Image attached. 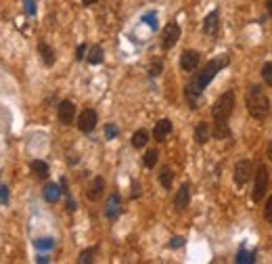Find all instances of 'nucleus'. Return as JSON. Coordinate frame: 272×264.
Returning a JSON list of instances; mask_svg holds the SVG:
<instances>
[{
  "label": "nucleus",
  "instance_id": "26",
  "mask_svg": "<svg viewBox=\"0 0 272 264\" xmlns=\"http://www.w3.org/2000/svg\"><path fill=\"white\" fill-rule=\"evenodd\" d=\"M262 78H264V82H266L268 86H272V61L264 63V67H262Z\"/></svg>",
  "mask_w": 272,
  "mask_h": 264
},
{
  "label": "nucleus",
  "instance_id": "33",
  "mask_svg": "<svg viewBox=\"0 0 272 264\" xmlns=\"http://www.w3.org/2000/svg\"><path fill=\"white\" fill-rule=\"evenodd\" d=\"M25 11H27V15H34L36 13V2L34 0H25Z\"/></svg>",
  "mask_w": 272,
  "mask_h": 264
},
{
  "label": "nucleus",
  "instance_id": "24",
  "mask_svg": "<svg viewBox=\"0 0 272 264\" xmlns=\"http://www.w3.org/2000/svg\"><path fill=\"white\" fill-rule=\"evenodd\" d=\"M94 254H96V247H88V249H84V252L80 254L78 262H80V264H88V262H92V260H94Z\"/></svg>",
  "mask_w": 272,
  "mask_h": 264
},
{
  "label": "nucleus",
  "instance_id": "5",
  "mask_svg": "<svg viewBox=\"0 0 272 264\" xmlns=\"http://www.w3.org/2000/svg\"><path fill=\"white\" fill-rule=\"evenodd\" d=\"M178 40H180V25L176 21L167 23L163 27V34H162V48H163V51H170V48L176 44Z\"/></svg>",
  "mask_w": 272,
  "mask_h": 264
},
{
  "label": "nucleus",
  "instance_id": "16",
  "mask_svg": "<svg viewBox=\"0 0 272 264\" xmlns=\"http://www.w3.org/2000/svg\"><path fill=\"white\" fill-rule=\"evenodd\" d=\"M209 136H212V128H209L207 122H199L197 128H195V141L199 145H205L209 141Z\"/></svg>",
  "mask_w": 272,
  "mask_h": 264
},
{
  "label": "nucleus",
  "instance_id": "6",
  "mask_svg": "<svg viewBox=\"0 0 272 264\" xmlns=\"http://www.w3.org/2000/svg\"><path fill=\"white\" fill-rule=\"evenodd\" d=\"M96 120H99V115H96V111L94 109H84L80 117H78V128L82 132H92L94 126H96Z\"/></svg>",
  "mask_w": 272,
  "mask_h": 264
},
{
  "label": "nucleus",
  "instance_id": "19",
  "mask_svg": "<svg viewBox=\"0 0 272 264\" xmlns=\"http://www.w3.org/2000/svg\"><path fill=\"white\" fill-rule=\"evenodd\" d=\"M30 168L38 178H48V172H51L48 170V164L42 162V159H34V162L30 164Z\"/></svg>",
  "mask_w": 272,
  "mask_h": 264
},
{
  "label": "nucleus",
  "instance_id": "30",
  "mask_svg": "<svg viewBox=\"0 0 272 264\" xmlns=\"http://www.w3.org/2000/svg\"><path fill=\"white\" fill-rule=\"evenodd\" d=\"M117 134H120V130H117L115 124H107V126H105V136L107 138H115Z\"/></svg>",
  "mask_w": 272,
  "mask_h": 264
},
{
  "label": "nucleus",
  "instance_id": "23",
  "mask_svg": "<svg viewBox=\"0 0 272 264\" xmlns=\"http://www.w3.org/2000/svg\"><path fill=\"white\" fill-rule=\"evenodd\" d=\"M157 157H159L157 149H149V151H146V153H145V159H143V162H145V166H146V168H153V166L157 164Z\"/></svg>",
  "mask_w": 272,
  "mask_h": 264
},
{
  "label": "nucleus",
  "instance_id": "38",
  "mask_svg": "<svg viewBox=\"0 0 272 264\" xmlns=\"http://www.w3.org/2000/svg\"><path fill=\"white\" fill-rule=\"evenodd\" d=\"M266 6H268V13H270V17H272V0H266Z\"/></svg>",
  "mask_w": 272,
  "mask_h": 264
},
{
  "label": "nucleus",
  "instance_id": "4",
  "mask_svg": "<svg viewBox=\"0 0 272 264\" xmlns=\"http://www.w3.org/2000/svg\"><path fill=\"white\" fill-rule=\"evenodd\" d=\"M268 189V168L266 166H260L255 172V185H254V201H262L264 193Z\"/></svg>",
  "mask_w": 272,
  "mask_h": 264
},
{
  "label": "nucleus",
  "instance_id": "12",
  "mask_svg": "<svg viewBox=\"0 0 272 264\" xmlns=\"http://www.w3.org/2000/svg\"><path fill=\"white\" fill-rule=\"evenodd\" d=\"M188 201H191V187L184 183V185L178 189L176 197H174V207H176V210H186V207H188Z\"/></svg>",
  "mask_w": 272,
  "mask_h": 264
},
{
  "label": "nucleus",
  "instance_id": "17",
  "mask_svg": "<svg viewBox=\"0 0 272 264\" xmlns=\"http://www.w3.org/2000/svg\"><path fill=\"white\" fill-rule=\"evenodd\" d=\"M44 199L48 201V204H57L59 201V197H61V187L57 185V183H48L46 187H44Z\"/></svg>",
  "mask_w": 272,
  "mask_h": 264
},
{
  "label": "nucleus",
  "instance_id": "35",
  "mask_svg": "<svg viewBox=\"0 0 272 264\" xmlns=\"http://www.w3.org/2000/svg\"><path fill=\"white\" fill-rule=\"evenodd\" d=\"M6 201H9V189L2 187V189H0V204H6Z\"/></svg>",
  "mask_w": 272,
  "mask_h": 264
},
{
  "label": "nucleus",
  "instance_id": "25",
  "mask_svg": "<svg viewBox=\"0 0 272 264\" xmlns=\"http://www.w3.org/2000/svg\"><path fill=\"white\" fill-rule=\"evenodd\" d=\"M236 262H239V264L255 262V254H254V252H245V249H241V252L236 254Z\"/></svg>",
  "mask_w": 272,
  "mask_h": 264
},
{
  "label": "nucleus",
  "instance_id": "27",
  "mask_svg": "<svg viewBox=\"0 0 272 264\" xmlns=\"http://www.w3.org/2000/svg\"><path fill=\"white\" fill-rule=\"evenodd\" d=\"M34 245H36L38 249H51V247L54 245V239H51V237H42V239H36V241H34Z\"/></svg>",
  "mask_w": 272,
  "mask_h": 264
},
{
  "label": "nucleus",
  "instance_id": "28",
  "mask_svg": "<svg viewBox=\"0 0 272 264\" xmlns=\"http://www.w3.org/2000/svg\"><path fill=\"white\" fill-rule=\"evenodd\" d=\"M162 72H163V63H162V61H159V59H155V61H153V63H151V69H149L151 78H157V75L162 74Z\"/></svg>",
  "mask_w": 272,
  "mask_h": 264
},
{
  "label": "nucleus",
  "instance_id": "9",
  "mask_svg": "<svg viewBox=\"0 0 272 264\" xmlns=\"http://www.w3.org/2000/svg\"><path fill=\"white\" fill-rule=\"evenodd\" d=\"M199 61H201V55L197 51H184L182 57H180V67L184 72H195L199 67Z\"/></svg>",
  "mask_w": 272,
  "mask_h": 264
},
{
  "label": "nucleus",
  "instance_id": "40",
  "mask_svg": "<svg viewBox=\"0 0 272 264\" xmlns=\"http://www.w3.org/2000/svg\"><path fill=\"white\" fill-rule=\"evenodd\" d=\"M268 159L272 162V143H270V147H268Z\"/></svg>",
  "mask_w": 272,
  "mask_h": 264
},
{
  "label": "nucleus",
  "instance_id": "31",
  "mask_svg": "<svg viewBox=\"0 0 272 264\" xmlns=\"http://www.w3.org/2000/svg\"><path fill=\"white\" fill-rule=\"evenodd\" d=\"M264 218H266V222H272V195L268 197L266 206H264Z\"/></svg>",
  "mask_w": 272,
  "mask_h": 264
},
{
  "label": "nucleus",
  "instance_id": "11",
  "mask_svg": "<svg viewBox=\"0 0 272 264\" xmlns=\"http://www.w3.org/2000/svg\"><path fill=\"white\" fill-rule=\"evenodd\" d=\"M122 212V197L117 195V193H113L109 199H107V207H105V216H107L109 220H113L120 216Z\"/></svg>",
  "mask_w": 272,
  "mask_h": 264
},
{
  "label": "nucleus",
  "instance_id": "10",
  "mask_svg": "<svg viewBox=\"0 0 272 264\" xmlns=\"http://www.w3.org/2000/svg\"><path fill=\"white\" fill-rule=\"evenodd\" d=\"M103 193H105V178L103 176H96L92 183H90L88 187V191H86V197L90 201H99L103 197Z\"/></svg>",
  "mask_w": 272,
  "mask_h": 264
},
{
  "label": "nucleus",
  "instance_id": "7",
  "mask_svg": "<svg viewBox=\"0 0 272 264\" xmlns=\"http://www.w3.org/2000/svg\"><path fill=\"white\" fill-rule=\"evenodd\" d=\"M249 178H251V162L249 159H241V162L235 166V183L243 187V185H247Z\"/></svg>",
  "mask_w": 272,
  "mask_h": 264
},
{
  "label": "nucleus",
  "instance_id": "13",
  "mask_svg": "<svg viewBox=\"0 0 272 264\" xmlns=\"http://www.w3.org/2000/svg\"><path fill=\"white\" fill-rule=\"evenodd\" d=\"M170 132H172V122L170 120H159L155 124V130H153V136H155L157 143H163L165 138L170 136Z\"/></svg>",
  "mask_w": 272,
  "mask_h": 264
},
{
  "label": "nucleus",
  "instance_id": "8",
  "mask_svg": "<svg viewBox=\"0 0 272 264\" xmlns=\"http://www.w3.org/2000/svg\"><path fill=\"white\" fill-rule=\"evenodd\" d=\"M57 115H59V122L69 126L73 124V117H75V105L72 101H61L59 103V109H57Z\"/></svg>",
  "mask_w": 272,
  "mask_h": 264
},
{
  "label": "nucleus",
  "instance_id": "3",
  "mask_svg": "<svg viewBox=\"0 0 272 264\" xmlns=\"http://www.w3.org/2000/svg\"><path fill=\"white\" fill-rule=\"evenodd\" d=\"M233 109H235V93L233 90H226L224 94L218 96V101H216L214 107H212L214 122H228Z\"/></svg>",
  "mask_w": 272,
  "mask_h": 264
},
{
  "label": "nucleus",
  "instance_id": "39",
  "mask_svg": "<svg viewBox=\"0 0 272 264\" xmlns=\"http://www.w3.org/2000/svg\"><path fill=\"white\" fill-rule=\"evenodd\" d=\"M82 2H84V4H86V6H90V4H94V2H96V0H82Z\"/></svg>",
  "mask_w": 272,
  "mask_h": 264
},
{
  "label": "nucleus",
  "instance_id": "21",
  "mask_svg": "<svg viewBox=\"0 0 272 264\" xmlns=\"http://www.w3.org/2000/svg\"><path fill=\"white\" fill-rule=\"evenodd\" d=\"M146 141H149V132H146V130H136V132H134V136H132V145H134L136 149L145 147Z\"/></svg>",
  "mask_w": 272,
  "mask_h": 264
},
{
  "label": "nucleus",
  "instance_id": "34",
  "mask_svg": "<svg viewBox=\"0 0 272 264\" xmlns=\"http://www.w3.org/2000/svg\"><path fill=\"white\" fill-rule=\"evenodd\" d=\"M84 55H86V44H80V46H78V51H75V59L82 61V59H84Z\"/></svg>",
  "mask_w": 272,
  "mask_h": 264
},
{
  "label": "nucleus",
  "instance_id": "29",
  "mask_svg": "<svg viewBox=\"0 0 272 264\" xmlns=\"http://www.w3.org/2000/svg\"><path fill=\"white\" fill-rule=\"evenodd\" d=\"M143 21L149 23L151 30H157V15H155V13H146V15L143 17Z\"/></svg>",
  "mask_w": 272,
  "mask_h": 264
},
{
  "label": "nucleus",
  "instance_id": "37",
  "mask_svg": "<svg viewBox=\"0 0 272 264\" xmlns=\"http://www.w3.org/2000/svg\"><path fill=\"white\" fill-rule=\"evenodd\" d=\"M48 260H51V258H48V256H38V258H36V262H42V264H44V262H48Z\"/></svg>",
  "mask_w": 272,
  "mask_h": 264
},
{
  "label": "nucleus",
  "instance_id": "14",
  "mask_svg": "<svg viewBox=\"0 0 272 264\" xmlns=\"http://www.w3.org/2000/svg\"><path fill=\"white\" fill-rule=\"evenodd\" d=\"M38 55H40L42 63H44L46 67L54 65V51H53V46L48 42H38Z\"/></svg>",
  "mask_w": 272,
  "mask_h": 264
},
{
  "label": "nucleus",
  "instance_id": "2",
  "mask_svg": "<svg viewBox=\"0 0 272 264\" xmlns=\"http://www.w3.org/2000/svg\"><path fill=\"white\" fill-rule=\"evenodd\" d=\"M245 105H247L249 115L255 117V120H266L270 113V99L262 90V86H257V84L249 88V93L245 96Z\"/></svg>",
  "mask_w": 272,
  "mask_h": 264
},
{
  "label": "nucleus",
  "instance_id": "22",
  "mask_svg": "<svg viewBox=\"0 0 272 264\" xmlns=\"http://www.w3.org/2000/svg\"><path fill=\"white\" fill-rule=\"evenodd\" d=\"M172 178H174V174H172V168H162V172H159V183L163 185V189H170L172 187Z\"/></svg>",
  "mask_w": 272,
  "mask_h": 264
},
{
  "label": "nucleus",
  "instance_id": "20",
  "mask_svg": "<svg viewBox=\"0 0 272 264\" xmlns=\"http://www.w3.org/2000/svg\"><path fill=\"white\" fill-rule=\"evenodd\" d=\"M103 57H105V53H103V48L96 44V46H92L90 48V53H88V61L92 65H99V63H103Z\"/></svg>",
  "mask_w": 272,
  "mask_h": 264
},
{
  "label": "nucleus",
  "instance_id": "36",
  "mask_svg": "<svg viewBox=\"0 0 272 264\" xmlns=\"http://www.w3.org/2000/svg\"><path fill=\"white\" fill-rule=\"evenodd\" d=\"M138 195H141V185H138L136 183V180H134V183H132V197H138Z\"/></svg>",
  "mask_w": 272,
  "mask_h": 264
},
{
  "label": "nucleus",
  "instance_id": "15",
  "mask_svg": "<svg viewBox=\"0 0 272 264\" xmlns=\"http://www.w3.org/2000/svg\"><path fill=\"white\" fill-rule=\"evenodd\" d=\"M218 27H220V15L218 11H212L203 21V32L207 36H214V34H218Z\"/></svg>",
  "mask_w": 272,
  "mask_h": 264
},
{
  "label": "nucleus",
  "instance_id": "18",
  "mask_svg": "<svg viewBox=\"0 0 272 264\" xmlns=\"http://www.w3.org/2000/svg\"><path fill=\"white\" fill-rule=\"evenodd\" d=\"M214 138H230V128H228V122H214V130H212Z\"/></svg>",
  "mask_w": 272,
  "mask_h": 264
},
{
  "label": "nucleus",
  "instance_id": "32",
  "mask_svg": "<svg viewBox=\"0 0 272 264\" xmlns=\"http://www.w3.org/2000/svg\"><path fill=\"white\" fill-rule=\"evenodd\" d=\"M184 245V237H172L170 239V247H182Z\"/></svg>",
  "mask_w": 272,
  "mask_h": 264
},
{
  "label": "nucleus",
  "instance_id": "1",
  "mask_svg": "<svg viewBox=\"0 0 272 264\" xmlns=\"http://www.w3.org/2000/svg\"><path fill=\"white\" fill-rule=\"evenodd\" d=\"M226 65H228V55H222V57L209 61L197 75H193L191 82H188L186 88H184V96H186V103L191 105V109H197V99L201 96V93H203L205 86L216 78V74Z\"/></svg>",
  "mask_w": 272,
  "mask_h": 264
}]
</instances>
